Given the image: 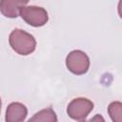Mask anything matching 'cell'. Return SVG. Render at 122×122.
<instances>
[{
    "label": "cell",
    "instance_id": "5",
    "mask_svg": "<svg viewBox=\"0 0 122 122\" xmlns=\"http://www.w3.org/2000/svg\"><path fill=\"white\" fill-rule=\"evenodd\" d=\"M30 0H1V13L9 18H15L20 15V10L25 7Z\"/></svg>",
    "mask_w": 122,
    "mask_h": 122
},
{
    "label": "cell",
    "instance_id": "3",
    "mask_svg": "<svg viewBox=\"0 0 122 122\" xmlns=\"http://www.w3.org/2000/svg\"><path fill=\"white\" fill-rule=\"evenodd\" d=\"M93 109V103L83 97H78L75 99H72L67 108V113L68 115L77 121L85 120L86 117L89 115V113Z\"/></svg>",
    "mask_w": 122,
    "mask_h": 122
},
{
    "label": "cell",
    "instance_id": "1",
    "mask_svg": "<svg viewBox=\"0 0 122 122\" xmlns=\"http://www.w3.org/2000/svg\"><path fill=\"white\" fill-rule=\"evenodd\" d=\"M9 43L11 49L20 55H29L32 53L36 48L34 37L21 29H15L10 32Z\"/></svg>",
    "mask_w": 122,
    "mask_h": 122
},
{
    "label": "cell",
    "instance_id": "6",
    "mask_svg": "<svg viewBox=\"0 0 122 122\" xmlns=\"http://www.w3.org/2000/svg\"><path fill=\"white\" fill-rule=\"evenodd\" d=\"M28 110L25 105L19 102L10 103L6 111V121L7 122H22L26 119Z\"/></svg>",
    "mask_w": 122,
    "mask_h": 122
},
{
    "label": "cell",
    "instance_id": "2",
    "mask_svg": "<svg viewBox=\"0 0 122 122\" xmlns=\"http://www.w3.org/2000/svg\"><path fill=\"white\" fill-rule=\"evenodd\" d=\"M66 66L73 74L81 75L88 71L90 68V58L84 51L74 50L67 55Z\"/></svg>",
    "mask_w": 122,
    "mask_h": 122
},
{
    "label": "cell",
    "instance_id": "7",
    "mask_svg": "<svg viewBox=\"0 0 122 122\" xmlns=\"http://www.w3.org/2000/svg\"><path fill=\"white\" fill-rule=\"evenodd\" d=\"M30 122V121H36V122H40V121H43V122H56L57 121V117H56V114L55 112H53V110L51 108H47V109H44V110H41L40 112H36L31 118H30L29 120Z\"/></svg>",
    "mask_w": 122,
    "mask_h": 122
},
{
    "label": "cell",
    "instance_id": "8",
    "mask_svg": "<svg viewBox=\"0 0 122 122\" xmlns=\"http://www.w3.org/2000/svg\"><path fill=\"white\" fill-rule=\"evenodd\" d=\"M108 113L113 122H122V103L112 102L108 107Z\"/></svg>",
    "mask_w": 122,
    "mask_h": 122
},
{
    "label": "cell",
    "instance_id": "9",
    "mask_svg": "<svg viewBox=\"0 0 122 122\" xmlns=\"http://www.w3.org/2000/svg\"><path fill=\"white\" fill-rule=\"evenodd\" d=\"M117 10H118V14H119V16L122 18V0H119Z\"/></svg>",
    "mask_w": 122,
    "mask_h": 122
},
{
    "label": "cell",
    "instance_id": "4",
    "mask_svg": "<svg viewBox=\"0 0 122 122\" xmlns=\"http://www.w3.org/2000/svg\"><path fill=\"white\" fill-rule=\"evenodd\" d=\"M20 16L27 24L32 27L44 26L49 20L47 10L44 8L36 6L23 7L20 10Z\"/></svg>",
    "mask_w": 122,
    "mask_h": 122
}]
</instances>
